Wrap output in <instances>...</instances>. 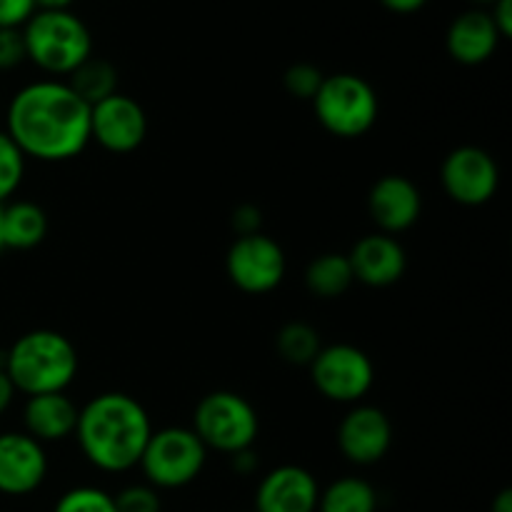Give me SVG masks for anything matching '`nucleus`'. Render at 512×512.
I'll list each match as a JSON object with an SVG mask.
<instances>
[{
    "instance_id": "nucleus-14",
    "label": "nucleus",
    "mask_w": 512,
    "mask_h": 512,
    "mask_svg": "<svg viewBox=\"0 0 512 512\" xmlns=\"http://www.w3.org/2000/svg\"><path fill=\"white\" fill-rule=\"evenodd\" d=\"M368 210L380 233L398 235L413 228L423 213L418 185L405 175H383L368 193Z\"/></svg>"
},
{
    "instance_id": "nucleus-4",
    "label": "nucleus",
    "mask_w": 512,
    "mask_h": 512,
    "mask_svg": "<svg viewBox=\"0 0 512 512\" xmlns=\"http://www.w3.org/2000/svg\"><path fill=\"white\" fill-rule=\"evenodd\" d=\"M20 30L28 60L55 78H68L93 55L90 28L73 10H35Z\"/></svg>"
},
{
    "instance_id": "nucleus-18",
    "label": "nucleus",
    "mask_w": 512,
    "mask_h": 512,
    "mask_svg": "<svg viewBox=\"0 0 512 512\" xmlns=\"http://www.w3.org/2000/svg\"><path fill=\"white\" fill-rule=\"evenodd\" d=\"M78 415L80 408L65 393L30 395L23 408V433L40 445L60 443L75 433Z\"/></svg>"
},
{
    "instance_id": "nucleus-30",
    "label": "nucleus",
    "mask_w": 512,
    "mask_h": 512,
    "mask_svg": "<svg viewBox=\"0 0 512 512\" xmlns=\"http://www.w3.org/2000/svg\"><path fill=\"white\" fill-rule=\"evenodd\" d=\"M230 225H233V230L238 233V238H243V235H255L260 233V225H263V213H260L258 205L243 203L233 210V215H230Z\"/></svg>"
},
{
    "instance_id": "nucleus-3",
    "label": "nucleus",
    "mask_w": 512,
    "mask_h": 512,
    "mask_svg": "<svg viewBox=\"0 0 512 512\" xmlns=\"http://www.w3.org/2000/svg\"><path fill=\"white\" fill-rule=\"evenodd\" d=\"M3 370L15 393H65L78 375V350L58 330H30L5 350Z\"/></svg>"
},
{
    "instance_id": "nucleus-10",
    "label": "nucleus",
    "mask_w": 512,
    "mask_h": 512,
    "mask_svg": "<svg viewBox=\"0 0 512 512\" xmlns=\"http://www.w3.org/2000/svg\"><path fill=\"white\" fill-rule=\"evenodd\" d=\"M440 183L450 200L468 208H480L498 193L500 168L488 150L478 145H460L443 160Z\"/></svg>"
},
{
    "instance_id": "nucleus-35",
    "label": "nucleus",
    "mask_w": 512,
    "mask_h": 512,
    "mask_svg": "<svg viewBox=\"0 0 512 512\" xmlns=\"http://www.w3.org/2000/svg\"><path fill=\"white\" fill-rule=\"evenodd\" d=\"M490 512H512V490L505 488L495 495L493 505H490Z\"/></svg>"
},
{
    "instance_id": "nucleus-25",
    "label": "nucleus",
    "mask_w": 512,
    "mask_h": 512,
    "mask_svg": "<svg viewBox=\"0 0 512 512\" xmlns=\"http://www.w3.org/2000/svg\"><path fill=\"white\" fill-rule=\"evenodd\" d=\"M53 512H118L113 495L93 485H78L65 490L55 503Z\"/></svg>"
},
{
    "instance_id": "nucleus-26",
    "label": "nucleus",
    "mask_w": 512,
    "mask_h": 512,
    "mask_svg": "<svg viewBox=\"0 0 512 512\" xmlns=\"http://www.w3.org/2000/svg\"><path fill=\"white\" fill-rule=\"evenodd\" d=\"M325 75L320 73L318 65L313 63H293L283 75V85L293 98L300 100H313L315 93L323 85Z\"/></svg>"
},
{
    "instance_id": "nucleus-22",
    "label": "nucleus",
    "mask_w": 512,
    "mask_h": 512,
    "mask_svg": "<svg viewBox=\"0 0 512 512\" xmlns=\"http://www.w3.org/2000/svg\"><path fill=\"white\" fill-rule=\"evenodd\" d=\"M65 83L73 88V93L78 95L83 103H88L90 108H93L95 103L118 93V68H115L110 60L93 58V55H90L80 68H75L73 73L68 75Z\"/></svg>"
},
{
    "instance_id": "nucleus-23",
    "label": "nucleus",
    "mask_w": 512,
    "mask_h": 512,
    "mask_svg": "<svg viewBox=\"0 0 512 512\" xmlns=\"http://www.w3.org/2000/svg\"><path fill=\"white\" fill-rule=\"evenodd\" d=\"M275 345H278V353L285 363L305 365V368L313 363L315 355L323 348L318 330L308 323H300V320L285 323L275 338Z\"/></svg>"
},
{
    "instance_id": "nucleus-31",
    "label": "nucleus",
    "mask_w": 512,
    "mask_h": 512,
    "mask_svg": "<svg viewBox=\"0 0 512 512\" xmlns=\"http://www.w3.org/2000/svg\"><path fill=\"white\" fill-rule=\"evenodd\" d=\"M488 13L495 30L500 33V38L508 40L512 35V0H495V3L490 5Z\"/></svg>"
},
{
    "instance_id": "nucleus-27",
    "label": "nucleus",
    "mask_w": 512,
    "mask_h": 512,
    "mask_svg": "<svg viewBox=\"0 0 512 512\" xmlns=\"http://www.w3.org/2000/svg\"><path fill=\"white\" fill-rule=\"evenodd\" d=\"M115 510L118 512H160L158 490L150 488V485H128V488L120 490L118 495H113Z\"/></svg>"
},
{
    "instance_id": "nucleus-38",
    "label": "nucleus",
    "mask_w": 512,
    "mask_h": 512,
    "mask_svg": "<svg viewBox=\"0 0 512 512\" xmlns=\"http://www.w3.org/2000/svg\"><path fill=\"white\" fill-rule=\"evenodd\" d=\"M0 250H3V205H0Z\"/></svg>"
},
{
    "instance_id": "nucleus-34",
    "label": "nucleus",
    "mask_w": 512,
    "mask_h": 512,
    "mask_svg": "<svg viewBox=\"0 0 512 512\" xmlns=\"http://www.w3.org/2000/svg\"><path fill=\"white\" fill-rule=\"evenodd\" d=\"M230 458H233V468L238 470V473H243V475L253 473V470H255V465H258V460H255V453H253V448H250V450H243V453H235V455H230Z\"/></svg>"
},
{
    "instance_id": "nucleus-21",
    "label": "nucleus",
    "mask_w": 512,
    "mask_h": 512,
    "mask_svg": "<svg viewBox=\"0 0 512 512\" xmlns=\"http://www.w3.org/2000/svg\"><path fill=\"white\" fill-rule=\"evenodd\" d=\"M315 512H378V490L368 480L345 475L320 490Z\"/></svg>"
},
{
    "instance_id": "nucleus-29",
    "label": "nucleus",
    "mask_w": 512,
    "mask_h": 512,
    "mask_svg": "<svg viewBox=\"0 0 512 512\" xmlns=\"http://www.w3.org/2000/svg\"><path fill=\"white\" fill-rule=\"evenodd\" d=\"M35 10V0H0V28H23Z\"/></svg>"
},
{
    "instance_id": "nucleus-6",
    "label": "nucleus",
    "mask_w": 512,
    "mask_h": 512,
    "mask_svg": "<svg viewBox=\"0 0 512 512\" xmlns=\"http://www.w3.org/2000/svg\"><path fill=\"white\" fill-rule=\"evenodd\" d=\"M260 420L253 403L233 390H215L198 403L193 415V433L208 450L223 455L253 448Z\"/></svg>"
},
{
    "instance_id": "nucleus-17",
    "label": "nucleus",
    "mask_w": 512,
    "mask_h": 512,
    "mask_svg": "<svg viewBox=\"0 0 512 512\" xmlns=\"http://www.w3.org/2000/svg\"><path fill=\"white\" fill-rule=\"evenodd\" d=\"M500 33L495 30L490 13L483 8H470L460 13L445 33L448 55L460 65H483L495 55L500 45Z\"/></svg>"
},
{
    "instance_id": "nucleus-1",
    "label": "nucleus",
    "mask_w": 512,
    "mask_h": 512,
    "mask_svg": "<svg viewBox=\"0 0 512 512\" xmlns=\"http://www.w3.org/2000/svg\"><path fill=\"white\" fill-rule=\"evenodd\" d=\"M5 133L25 158L43 163L73 160L90 143V105L65 80H35L10 100Z\"/></svg>"
},
{
    "instance_id": "nucleus-9",
    "label": "nucleus",
    "mask_w": 512,
    "mask_h": 512,
    "mask_svg": "<svg viewBox=\"0 0 512 512\" xmlns=\"http://www.w3.org/2000/svg\"><path fill=\"white\" fill-rule=\"evenodd\" d=\"M285 270L288 263L283 248L265 233L235 238L225 255V273L230 283L248 295L273 293L283 283Z\"/></svg>"
},
{
    "instance_id": "nucleus-36",
    "label": "nucleus",
    "mask_w": 512,
    "mask_h": 512,
    "mask_svg": "<svg viewBox=\"0 0 512 512\" xmlns=\"http://www.w3.org/2000/svg\"><path fill=\"white\" fill-rule=\"evenodd\" d=\"M75 0H35L38 10H70Z\"/></svg>"
},
{
    "instance_id": "nucleus-11",
    "label": "nucleus",
    "mask_w": 512,
    "mask_h": 512,
    "mask_svg": "<svg viewBox=\"0 0 512 512\" xmlns=\"http://www.w3.org/2000/svg\"><path fill=\"white\" fill-rule=\"evenodd\" d=\"M148 138V115L130 95L115 93L90 108V140L103 150L125 155L138 150Z\"/></svg>"
},
{
    "instance_id": "nucleus-16",
    "label": "nucleus",
    "mask_w": 512,
    "mask_h": 512,
    "mask_svg": "<svg viewBox=\"0 0 512 512\" xmlns=\"http://www.w3.org/2000/svg\"><path fill=\"white\" fill-rule=\"evenodd\" d=\"M353 278L368 288H390L408 268L405 248L385 233H370L353 245L348 255Z\"/></svg>"
},
{
    "instance_id": "nucleus-28",
    "label": "nucleus",
    "mask_w": 512,
    "mask_h": 512,
    "mask_svg": "<svg viewBox=\"0 0 512 512\" xmlns=\"http://www.w3.org/2000/svg\"><path fill=\"white\" fill-rule=\"evenodd\" d=\"M28 60L20 28H0V73L15 70Z\"/></svg>"
},
{
    "instance_id": "nucleus-19",
    "label": "nucleus",
    "mask_w": 512,
    "mask_h": 512,
    "mask_svg": "<svg viewBox=\"0 0 512 512\" xmlns=\"http://www.w3.org/2000/svg\"><path fill=\"white\" fill-rule=\"evenodd\" d=\"M48 215L33 200L3 205V248L33 250L48 235Z\"/></svg>"
},
{
    "instance_id": "nucleus-13",
    "label": "nucleus",
    "mask_w": 512,
    "mask_h": 512,
    "mask_svg": "<svg viewBox=\"0 0 512 512\" xmlns=\"http://www.w3.org/2000/svg\"><path fill=\"white\" fill-rule=\"evenodd\" d=\"M48 455L28 433H0V493L30 495L45 483Z\"/></svg>"
},
{
    "instance_id": "nucleus-5",
    "label": "nucleus",
    "mask_w": 512,
    "mask_h": 512,
    "mask_svg": "<svg viewBox=\"0 0 512 512\" xmlns=\"http://www.w3.org/2000/svg\"><path fill=\"white\" fill-rule=\"evenodd\" d=\"M315 118L335 138H360L378 120V93L355 73L325 75L313 98Z\"/></svg>"
},
{
    "instance_id": "nucleus-24",
    "label": "nucleus",
    "mask_w": 512,
    "mask_h": 512,
    "mask_svg": "<svg viewBox=\"0 0 512 512\" xmlns=\"http://www.w3.org/2000/svg\"><path fill=\"white\" fill-rule=\"evenodd\" d=\"M25 155L5 130H0V205L18 193L25 178Z\"/></svg>"
},
{
    "instance_id": "nucleus-33",
    "label": "nucleus",
    "mask_w": 512,
    "mask_h": 512,
    "mask_svg": "<svg viewBox=\"0 0 512 512\" xmlns=\"http://www.w3.org/2000/svg\"><path fill=\"white\" fill-rule=\"evenodd\" d=\"M13 398H15V388L13 383H10L8 373H5L3 368H0V415L5 413V410L13 405Z\"/></svg>"
},
{
    "instance_id": "nucleus-7",
    "label": "nucleus",
    "mask_w": 512,
    "mask_h": 512,
    "mask_svg": "<svg viewBox=\"0 0 512 512\" xmlns=\"http://www.w3.org/2000/svg\"><path fill=\"white\" fill-rule=\"evenodd\" d=\"M208 448L193 433V428L153 430L143 450L138 468L155 490H178L198 480L203 473Z\"/></svg>"
},
{
    "instance_id": "nucleus-20",
    "label": "nucleus",
    "mask_w": 512,
    "mask_h": 512,
    "mask_svg": "<svg viewBox=\"0 0 512 512\" xmlns=\"http://www.w3.org/2000/svg\"><path fill=\"white\" fill-rule=\"evenodd\" d=\"M355 283L353 268H350L348 255L343 253H323L305 268V288L323 300H335L350 290Z\"/></svg>"
},
{
    "instance_id": "nucleus-12",
    "label": "nucleus",
    "mask_w": 512,
    "mask_h": 512,
    "mask_svg": "<svg viewBox=\"0 0 512 512\" xmlns=\"http://www.w3.org/2000/svg\"><path fill=\"white\" fill-rule=\"evenodd\" d=\"M393 445V423L375 405H353L340 420L338 448L353 465H375Z\"/></svg>"
},
{
    "instance_id": "nucleus-32",
    "label": "nucleus",
    "mask_w": 512,
    "mask_h": 512,
    "mask_svg": "<svg viewBox=\"0 0 512 512\" xmlns=\"http://www.w3.org/2000/svg\"><path fill=\"white\" fill-rule=\"evenodd\" d=\"M428 0H380L385 10L390 13H398V15H410V13H418V10L425 8Z\"/></svg>"
},
{
    "instance_id": "nucleus-8",
    "label": "nucleus",
    "mask_w": 512,
    "mask_h": 512,
    "mask_svg": "<svg viewBox=\"0 0 512 512\" xmlns=\"http://www.w3.org/2000/svg\"><path fill=\"white\" fill-rule=\"evenodd\" d=\"M308 368L315 390L333 403H360L375 383L370 355L350 343L323 345Z\"/></svg>"
},
{
    "instance_id": "nucleus-37",
    "label": "nucleus",
    "mask_w": 512,
    "mask_h": 512,
    "mask_svg": "<svg viewBox=\"0 0 512 512\" xmlns=\"http://www.w3.org/2000/svg\"><path fill=\"white\" fill-rule=\"evenodd\" d=\"M468 3H473V5H478V8H490V5L495 3V0H468Z\"/></svg>"
},
{
    "instance_id": "nucleus-2",
    "label": "nucleus",
    "mask_w": 512,
    "mask_h": 512,
    "mask_svg": "<svg viewBox=\"0 0 512 512\" xmlns=\"http://www.w3.org/2000/svg\"><path fill=\"white\" fill-rule=\"evenodd\" d=\"M80 453L103 473H128L138 468L153 435L150 415L133 395L100 393L80 408L75 425Z\"/></svg>"
},
{
    "instance_id": "nucleus-15",
    "label": "nucleus",
    "mask_w": 512,
    "mask_h": 512,
    "mask_svg": "<svg viewBox=\"0 0 512 512\" xmlns=\"http://www.w3.org/2000/svg\"><path fill=\"white\" fill-rule=\"evenodd\" d=\"M320 485L300 465H280L260 480L255 490V512H315Z\"/></svg>"
}]
</instances>
